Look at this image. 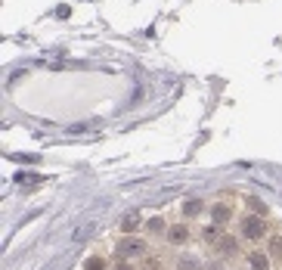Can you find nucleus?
I'll use <instances>...</instances> for the list:
<instances>
[{
    "label": "nucleus",
    "mask_w": 282,
    "mask_h": 270,
    "mask_svg": "<svg viewBox=\"0 0 282 270\" xmlns=\"http://www.w3.org/2000/svg\"><path fill=\"white\" fill-rule=\"evenodd\" d=\"M201 239H205V242H220V227L217 224L205 227V230H201Z\"/></svg>",
    "instance_id": "0eeeda50"
},
{
    "label": "nucleus",
    "mask_w": 282,
    "mask_h": 270,
    "mask_svg": "<svg viewBox=\"0 0 282 270\" xmlns=\"http://www.w3.org/2000/svg\"><path fill=\"white\" fill-rule=\"evenodd\" d=\"M229 214H233V211H229V205H214V208H211L214 224H226V220H229Z\"/></svg>",
    "instance_id": "423d86ee"
},
{
    "label": "nucleus",
    "mask_w": 282,
    "mask_h": 270,
    "mask_svg": "<svg viewBox=\"0 0 282 270\" xmlns=\"http://www.w3.org/2000/svg\"><path fill=\"white\" fill-rule=\"evenodd\" d=\"M242 236H245V239L267 236V220L264 217H245V220H242Z\"/></svg>",
    "instance_id": "f257e3e1"
},
{
    "label": "nucleus",
    "mask_w": 282,
    "mask_h": 270,
    "mask_svg": "<svg viewBox=\"0 0 282 270\" xmlns=\"http://www.w3.org/2000/svg\"><path fill=\"white\" fill-rule=\"evenodd\" d=\"M168 239H171L174 246H183V242L189 239V227H183V224H177V227H171V230H168Z\"/></svg>",
    "instance_id": "20e7f679"
},
{
    "label": "nucleus",
    "mask_w": 282,
    "mask_h": 270,
    "mask_svg": "<svg viewBox=\"0 0 282 270\" xmlns=\"http://www.w3.org/2000/svg\"><path fill=\"white\" fill-rule=\"evenodd\" d=\"M93 230H96V220H84L81 227H74V233H71V242H74V246H81L84 239H90V236H93Z\"/></svg>",
    "instance_id": "f03ea898"
},
{
    "label": "nucleus",
    "mask_w": 282,
    "mask_h": 270,
    "mask_svg": "<svg viewBox=\"0 0 282 270\" xmlns=\"http://www.w3.org/2000/svg\"><path fill=\"white\" fill-rule=\"evenodd\" d=\"M248 267H251V270H270L267 252H251V255H248Z\"/></svg>",
    "instance_id": "39448f33"
},
{
    "label": "nucleus",
    "mask_w": 282,
    "mask_h": 270,
    "mask_svg": "<svg viewBox=\"0 0 282 270\" xmlns=\"http://www.w3.org/2000/svg\"><path fill=\"white\" fill-rule=\"evenodd\" d=\"M220 252H223V255H233V252H236V239L223 236V239H220Z\"/></svg>",
    "instance_id": "1a4fd4ad"
},
{
    "label": "nucleus",
    "mask_w": 282,
    "mask_h": 270,
    "mask_svg": "<svg viewBox=\"0 0 282 270\" xmlns=\"http://www.w3.org/2000/svg\"><path fill=\"white\" fill-rule=\"evenodd\" d=\"M143 252H146V246L140 239H124V242H121V249H118L121 258H134V255H143Z\"/></svg>",
    "instance_id": "7ed1b4c3"
},
{
    "label": "nucleus",
    "mask_w": 282,
    "mask_h": 270,
    "mask_svg": "<svg viewBox=\"0 0 282 270\" xmlns=\"http://www.w3.org/2000/svg\"><path fill=\"white\" fill-rule=\"evenodd\" d=\"M137 227H140V214H127L124 217V230H127V233H134Z\"/></svg>",
    "instance_id": "6e6552de"
},
{
    "label": "nucleus",
    "mask_w": 282,
    "mask_h": 270,
    "mask_svg": "<svg viewBox=\"0 0 282 270\" xmlns=\"http://www.w3.org/2000/svg\"><path fill=\"white\" fill-rule=\"evenodd\" d=\"M270 252H273V258H282V239H279V236L270 242Z\"/></svg>",
    "instance_id": "9b49d317"
},
{
    "label": "nucleus",
    "mask_w": 282,
    "mask_h": 270,
    "mask_svg": "<svg viewBox=\"0 0 282 270\" xmlns=\"http://www.w3.org/2000/svg\"><path fill=\"white\" fill-rule=\"evenodd\" d=\"M115 270H134V267H131L127 261H118V264H115Z\"/></svg>",
    "instance_id": "2eb2a0df"
},
{
    "label": "nucleus",
    "mask_w": 282,
    "mask_h": 270,
    "mask_svg": "<svg viewBox=\"0 0 282 270\" xmlns=\"http://www.w3.org/2000/svg\"><path fill=\"white\" fill-rule=\"evenodd\" d=\"M180 270H198V261H189V258H183V261H180Z\"/></svg>",
    "instance_id": "ddd939ff"
},
{
    "label": "nucleus",
    "mask_w": 282,
    "mask_h": 270,
    "mask_svg": "<svg viewBox=\"0 0 282 270\" xmlns=\"http://www.w3.org/2000/svg\"><path fill=\"white\" fill-rule=\"evenodd\" d=\"M16 180H19V183H37L40 177H37V174H19Z\"/></svg>",
    "instance_id": "f8f14e48"
},
{
    "label": "nucleus",
    "mask_w": 282,
    "mask_h": 270,
    "mask_svg": "<svg viewBox=\"0 0 282 270\" xmlns=\"http://www.w3.org/2000/svg\"><path fill=\"white\" fill-rule=\"evenodd\" d=\"M102 267H106L102 258H90V261H87V270H102Z\"/></svg>",
    "instance_id": "4468645a"
},
{
    "label": "nucleus",
    "mask_w": 282,
    "mask_h": 270,
    "mask_svg": "<svg viewBox=\"0 0 282 270\" xmlns=\"http://www.w3.org/2000/svg\"><path fill=\"white\" fill-rule=\"evenodd\" d=\"M183 211H186V214H198V211H201V202H198V199H192V202H186V205H183Z\"/></svg>",
    "instance_id": "9d476101"
}]
</instances>
